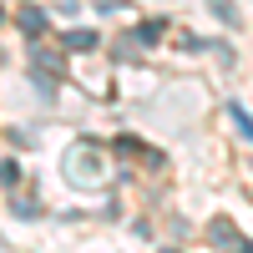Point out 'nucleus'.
Wrapping results in <instances>:
<instances>
[{"label":"nucleus","instance_id":"nucleus-3","mask_svg":"<svg viewBox=\"0 0 253 253\" xmlns=\"http://www.w3.org/2000/svg\"><path fill=\"white\" fill-rule=\"evenodd\" d=\"M15 26L26 31V36H41V31H46V15H41L36 5H20V10H15Z\"/></svg>","mask_w":253,"mask_h":253},{"label":"nucleus","instance_id":"nucleus-1","mask_svg":"<svg viewBox=\"0 0 253 253\" xmlns=\"http://www.w3.org/2000/svg\"><path fill=\"white\" fill-rule=\"evenodd\" d=\"M61 172H66L76 187H96L107 177V162H101V147L96 142H71L66 152H61Z\"/></svg>","mask_w":253,"mask_h":253},{"label":"nucleus","instance_id":"nucleus-5","mask_svg":"<svg viewBox=\"0 0 253 253\" xmlns=\"http://www.w3.org/2000/svg\"><path fill=\"white\" fill-rule=\"evenodd\" d=\"M228 117H233V126H238V137H243V142H253V117H248V112L238 107V101H228Z\"/></svg>","mask_w":253,"mask_h":253},{"label":"nucleus","instance_id":"nucleus-4","mask_svg":"<svg viewBox=\"0 0 253 253\" xmlns=\"http://www.w3.org/2000/svg\"><path fill=\"white\" fill-rule=\"evenodd\" d=\"M61 46H66V51H96L101 41H96V31H66V36H61Z\"/></svg>","mask_w":253,"mask_h":253},{"label":"nucleus","instance_id":"nucleus-6","mask_svg":"<svg viewBox=\"0 0 253 253\" xmlns=\"http://www.w3.org/2000/svg\"><path fill=\"white\" fill-rule=\"evenodd\" d=\"M137 36H142V46H152V41L162 36V20H147V26H137Z\"/></svg>","mask_w":253,"mask_h":253},{"label":"nucleus","instance_id":"nucleus-7","mask_svg":"<svg viewBox=\"0 0 253 253\" xmlns=\"http://www.w3.org/2000/svg\"><path fill=\"white\" fill-rule=\"evenodd\" d=\"M167 253H177V248H167Z\"/></svg>","mask_w":253,"mask_h":253},{"label":"nucleus","instance_id":"nucleus-2","mask_svg":"<svg viewBox=\"0 0 253 253\" xmlns=\"http://www.w3.org/2000/svg\"><path fill=\"white\" fill-rule=\"evenodd\" d=\"M208 238H213L218 248H228V253H253V243H248V238H243V233H238V228L228 223V218H218L213 228H208Z\"/></svg>","mask_w":253,"mask_h":253}]
</instances>
